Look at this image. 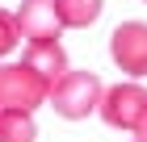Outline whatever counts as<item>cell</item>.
<instances>
[{
	"label": "cell",
	"instance_id": "obj_4",
	"mask_svg": "<svg viewBox=\"0 0 147 142\" xmlns=\"http://www.w3.org/2000/svg\"><path fill=\"white\" fill-rule=\"evenodd\" d=\"M109 59L126 75H147V21H122L109 33Z\"/></svg>",
	"mask_w": 147,
	"mask_h": 142
},
{
	"label": "cell",
	"instance_id": "obj_1",
	"mask_svg": "<svg viewBox=\"0 0 147 142\" xmlns=\"http://www.w3.org/2000/svg\"><path fill=\"white\" fill-rule=\"evenodd\" d=\"M101 96H105L101 75H92V71H67L63 79H55V88H51L46 105H51L59 117L80 121V117H88V113L101 109Z\"/></svg>",
	"mask_w": 147,
	"mask_h": 142
},
{
	"label": "cell",
	"instance_id": "obj_7",
	"mask_svg": "<svg viewBox=\"0 0 147 142\" xmlns=\"http://www.w3.org/2000/svg\"><path fill=\"white\" fill-rule=\"evenodd\" d=\"M59 9V21H63V29H88L97 17H101V0H55Z\"/></svg>",
	"mask_w": 147,
	"mask_h": 142
},
{
	"label": "cell",
	"instance_id": "obj_3",
	"mask_svg": "<svg viewBox=\"0 0 147 142\" xmlns=\"http://www.w3.org/2000/svg\"><path fill=\"white\" fill-rule=\"evenodd\" d=\"M97 113L105 117V125H113V130H122V134H135L139 121H143V113H147V88H139V84L105 88Z\"/></svg>",
	"mask_w": 147,
	"mask_h": 142
},
{
	"label": "cell",
	"instance_id": "obj_6",
	"mask_svg": "<svg viewBox=\"0 0 147 142\" xmlns=\"http://www.w3.org/2000/svg\"><path fill=\"white\" fill-rule=\"evenodd\" d=\"M25 63L34 67L51 88H55V79L67 75V55H63L59 42H38V46H30V50H25Z\"/></svg>",
	"mask_w": 147,
	"mask_h": 142
},
{
	"label": "cell",
	"instance_id": "obj_10",
	"mask_svg": "<svg viewBox=\"0 0 147 142\" xmlns=\"http://www.w3.org/2000/svg\"><path fill=\"white\" fill-rule=\"evenodd\" d=\"M130 138H135V142H147V113H143V121H139V130L130 134Z\"/></svg>",
	"mask_w": 147,
	"mask_h": 142
},
{
	"label": "cell",
	"instance_id": "obj_8",
	"mask_svg": "<svg viewBox=\"0 0 147 142\" xmlns=\"http://www.w3.org/2000/svg\"><path fill=\"white\" fill-rule=\"evenodd\" d=\"M34 113H21V109H0V142H34Z\"/></svg>",
	"mask_w": 147,
	"mask_h": 142
},
{
	"label": "cell",
	"instance_id": "obj_5",
	"mask_svg": "<svg viewBox=\"0 0 147 142\" xmlns=\"http://www.w3.org/2000/svg\"><path fill=\"white\" fill-rule=\"evenodd\" d=\"M17 17V29L30 46L38 42H59V33H63V21H59V9L55 0H21V9L13 13Z\"/></svg>",
	"mask_w": 147,
	"mask_h": 142
},
{
	"label": "cell",
	"instance_id": "obj_9",
	"mask_svg": "<svg viewBox=\"0 0 147 142\" xmlns=\"http://www.w3.org/2000/svg\"><path fill=\"white\" fill-rule=\"evenodd\" d=\"M17 38H21V29H17V17L0 9V59H4L13 46H17Z\"/></svg>",
	"mask_w": 147,
	"mask_h": 142
},
{
	"label": "cell",
	"instance_id": "obj_2",
	"mask_svg": "<svg viewBox=\"0 0 147 142\" xmlns=\"http://www.w3.org/2000/svg\"><path fill=\"white\" fill-rule=\"evenodd\" d=\"M46 96H51V84H46L25 59H21V63H4V67H0V109L34 113L38 105H46Z\"/></svg>",
	"mask_w": 147,
	"mask_h": 142
}]
</instances>
